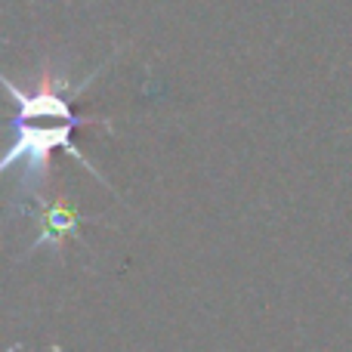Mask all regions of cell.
Listing matches in <instances>:
<instances>
[{
	"instance_id": "obj_1",
	"label": "cell",
	"mask_w": 352,
	"mask_h": 352,
	"mask_svg": "<svg viewBox=\"0 0 352 352\" xmlns=\"http://www.w3.org/2000/svg\"><path fill=\"white\" fill-rule=\"evenodd\" d=\"M72 133H74V127L65 121H59L56 127H34V121H12V142H10V152H6L3 161H0V170L10 173L19 167L16 188H12V201H10L16 210L25 213V207H31L43 192H47L50 170H53V158H50V155H53L56 148L72 155L93 179L109 186V179L84 158V152H80L78 142L72 140Z\"/></svg>"
},
{
	"instance_id": "obj_2",
	"label": "cell",
	"mask_w": 352,
	"mask_h": 352,
	"mask_svg": "<svg viewBox=\"0 0 352 352\" xmlns=\"http://www.w3.org/2000/svg\"><path fill=\"white\" fill-rule=\"evenodd\" d=\"M115 56H111L105 65L93 68L80 84L72 80L65 59L62 62L43 59L41 72H37V84L31 87V90H22L10 74H3L0 80H3L12 105H16V118H12V121H65V124H72V127H80V124H99V121L111 124L109 118H99V115H78V111H74V96H80V93L93 84V78H99V74L115 62Z\"/></svg>"
},
{
	"instance_id": "obj_3",
	"label": "cell",
	"mask_w": 352,
	"mask_h": 352,
	"mask_svg": "<svg viewBox=\"0 0 352 352\" xmlns=\"http://www.w3.org/2000/svg\"><path fill=\"white\" fill-rule=\"evenodd\" d=\"M25 217H31L37 223V238L31 241V248L19 260H25V256L37 254L43 248L56 250V256H59L68 238H80V226L93 223V217H84L65 192H56V195L43 192L34 204L25 207Z\"/></svg>"
}]
</instances>
